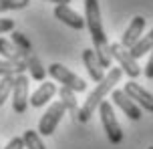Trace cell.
Here are the masks:
<instances>
[{
	"label": "cell",
	"mask_w": 153,
	"mask_h": 149,
	"mask_svg": "<svg viewBox=\"0 0 153 149\" xmlns=\"http://www.w3.org/2000/svg\"><path fill=\"white\" fill-rule=\"evenodd\" d=\"M85 22H87V28L91 32L93 50H95V55L99 59L101 67L107 71V69H111L113 56H111V50H109L107 34L103 30V18H101L99 0H85Z\"/></svg>",
	"instance_id": "obj_1"
},
{
	"label": "cell",
	"mask_w": 153,
	"mask_h": 149,
	"mask_svg": "<svg viewBox=\"0 0 153 149\" xmlns=\"http://www.w3.org/2000/svg\"><path fill=\"white\" fill-rule=\"evenodd\" d=\"M10 30H14V20L12 18H0V34Z\"/></svg>",
	"instance_id": "obj_23"
},
{
	"label": "cell",
	"mask_w": 153,
	"mask_h": 149,
	"mask_svg": "<svg viewBox=\"0 0 153 149\" xmlns=\"http://www.w3.org/2000/svg\"><path fill=\"white\" fill-rule=\"evenodd\" d=\"M30 101L28 95V77L24 75H16L14 77V89H12V109L16 113H24Z\"/></svg>",
	"instance_id": "obj_8"
},
{
	"label": "cell",
	"mask_w": 153,
	"mask_h": 149,
	"mask_svg": "<svg viewBox=\"0 0 153 149\" xmlns=\"http://www.w3.org/2000/svg\"><path fill=\"white\" fill-rule=\"evenodd\" d=\"M145 77L153 79V50H151V56H149V61H147V64H145Z\"/></svg>",
	"instance_id": "obj_25"
},
{
	"label": "cell",
	"mask_w": 153,
	"mask_h": 149,
	"mask_svg": "<svg viewBox=\"0 0 153 149\" xmlns=\"http://www.w3.org/2000/svg\"><path fill=\"white\" fill-rule=\"evenodd\" d=\"M30 4V0H0V12L6 10H22Z\"/></svg>",
	"instance_id": "obj_22"
},
{
	"label": "cell",
	"mask_w": 153,
	"mask_h": 149,
	"mask_svg": "<svg viewBox=\"0 0 153 149\" xmlns=\"http://www.w3.org/2000/svg\"><path fill=\"white\" fill-rule=\"evenodd\" d=\"M121 75H123L121 69H119V67H113V69H109V73L105 75V79H103L101 83H97V87L89 93L87 101L83 103V107H81V111H79V117L76 119H79L81 123H87V121L91 119L93 113L99 109V105L105 101V97H107L109 93H113L115 85L121 81Z\"/></svg>",
	"instance_id": "obj_2"
},
{
	"label": "cell",
	"mask_w": 153,
	"mask_h": 149,
	"mask_svg": "<svg viewBox=\"0 0 153 149\" xmlns=\"http://www.w3.org/2000/svg\"><path fill=\"white\" fill-rule=\"evenodd\" d=\"M83 63H85V69L89 73V77H91L95 83H101V81L105 79V69L101 67L99 59H97V55H95L93 48H85L83 50Z\"/></svg>",
	"instance_id": "obj_12"
},
{
	"label": "cell",
	"mask_w": 153,
	"mask_h": 149,
	"mask_svg": "<svg viewBox=\"0 0 153 149\" xmlns=\"http://www.w3.org/2000/svg\"><path fill=\"white\" fill-rule=\"evenodd\" d=\"M12 89H14V77H2L0 79V107L12 95Z\"/></svg>",
	"instance_id": "obj_21"
},
{
	"label": "cell",
	"mask_w": 153,
	"mask_h": 149,
	"mask_svg": "<svg viewBox=\"0 0 153 149\" xmlns=\"http://www.w3.org/2000/svg\"><path fill=\"white\" fill-rule=\"evenodd\" d=\"M46 2H53V4H56V6H69L71 0H46Z\"/></svg>",
	"instance_id": "obj_26"
},
{
	"label": "cell",
	"mask_w": 153,
	"mask_h": 149,
	"mask_svg": "<svg viewBox=\"0 0 153 149\" xmlns=\"http://www.w3.org/2000/svg\"><path fill=\"white\" fill-rule=\"evenodd\" d=\"M54 93H56V85L54 83H42V85L38 87L36 91L32 93V97H30V105L32 107H42V105H46V103L51 101L54 97Z\"/></svg>",
	"instance_id": "obj_13"
},
{
	"label": "cell",
	"mask_w": 153,
	"mask_h": 149,
	"mask_svg": "<svg viewBox=\"0 0 153 149\" xmlns=\"http://www.w3.org/2000/svg\"><path fill=\"white\" fill-rule=\"evenodd\" d=\"M59 97H61V103L65 105V109L69 111L73 117H79V101H76L75 93L67 89V87H61L59 89Z\"/></svg>",
	"instance_id": "obj_15"
},
{
	"label": "cell",
	"mask_w": 153,
	"mask_h": 149,
	"mask_svg": "<svg viewBox=\"0 0 153 149\" xmlns=\"http://www.w3.org/2000/svg\"><path fill=\"white\" fill-rule=\"evenodd\" d=\"M2 149H24V139L22 137H12V139L8 141V145L2 147Z\"/></svg>",
	"instance_id": "obj_24"
},
{
	"label": "cell",
	"mask_w": 153,
	"mask_h": 149,
	"mask_svg": "<svg viewBox=\"0 0 153 149\" xmlns=\"http://www.w3.org/2000/svg\"><path fill=\"white\" fill-rule=\"evenodd\" d=\"M149 50H153V28H151V32H149V34L141 36V39H139V42L133 48H129V55L137 61V59H141V56L145 55V53H149Z\"/></svg>",
	"instance_id": "obj_17"
},
{
	"label": "cell",
	"mask_w": 153,
	"mask_h": 149,
	"mask_svg": "<svg viewBox=\"0 0 153 149\" xmlns=\"http://www.w3.org/2000/svg\"><path fill=\"white\" fill-rule=\"evenodd\" d=\"M65 113H67V109H65V105H62L61 101L48 105L46 113L40 117V121H38V135H42V137H51V135L54 133L56 125L61 123V119L65 117Z\"/></svg>",
	"instance_id": "obj_6"
},
{
	"label": "cell",
	"mask_w": 153,
	"mask_h": 149,
	"mask_svg": "<svg viewBox=\"0 0 153 149\" xmlns=\"http://www.w3.org/2000/svg\"><path fill=\"white\" fill-rule=\"evenodd\" d=\"M10 40H12V44H14L18 50H22L26 56L32 55V42L26 39V34H22V32H18V30H12V39Z\"/></svg>",
	"instance_id": "obj_19"
},
{
	"label": "cell",
	"mask_w": 153,
	"mask_h": 149,
	"mask_svg": "<svg viewBox=\"0 0 153 149\" xmlns=\"http://www.w3.org/2000/svg\"><path fill=\"white\" fill-rule=\"evenodd\" d=\"M24 64H26V71L30 73V77L34 79V81H45V79H46L45 67L40 64L38 56L34 55V53H32V55H28L26 59H24Z\"/></svg>",
	"instance_id": "obj_16"
},
{
	"label": "cell",
	"mask_w": 153,
	"mask_h": 149,
	"mask_svg": "<svg viewBox=\"0 0 153 149\" xmlns=\"http://www.w3.org/2000/svg\"><path fill=\"white\" fill-rule=\"evenodd\" d=\"M54 18H59L61 22H65L67 26L75 28V30H83L87 22L79 12H75L71 6H54Z\"/></svg>",
	"instance_id": "obj_10"
},
{
	"label": "cell",
	"mask_w": 153,
	"mask_h": 149,
	"mask_svg": "<svg viewBox=\"0 0 153 149\" xmlns=\"http://www.w3.org/2000/svg\"><path fill=\"white\" fill-rule=\"evenodd\" d=\"M99 115H101L103 131L107 133V139L113 145H119L123 141V131H121L119 121H117V115H115V111H113V105L109 101H103L99 105Z\"/></svg>",
	"instance_id": "obj_3"
},
{
	"label": "cell",
	"mask_w": 153,
	"mask_h": 149,
	"mask_svg": "<svg viewBox=\"0 0 153 149\" xmlns=\"http://www.w3.org/2000/svg\"><path fill=\"white\" fill-rule=\"evenodd\" d=\"M0 55L4 56V61H12V63H24V55L22 50H18V48L12 44V40L8 39H0Z\"/></svg>",
	"instance_id": "obj_14"
},
{
	"label": "cell",
	"mask_w": 153,
	"mask_h": 149,
	"mask_svg": "<svg viewBox=\"0 0 153 149\" xmlns=\"http://www.w3.org/2000/svg\"><path fill=\"white\" fill-rule=\"evenodd\" d=\"M123 91H125V95L137 105L139 109H145L149 113H153V95L149 91H145L141 85H137L135 81H129V83H125Z\"/></svg>",
	"instance_id": "obj_7"
},
{
	"label": "cell",
	"mask_w": 153,
	"mask_h": 149,
	"mask_svg": "<svg viewBox=\"0 0 153 149\" xmlns=\"http://www.w3.org/2000/svg\"><path fill=\"white\" fill-rule=\"evenodd\" d=\"M113 103L131 119V121H139V119H141V109H139L137 105H135V103L125 95V91L113 89Z\"/></svg>",
	"instance_id": "obj_11"
},
{
	"label": "cell",
	"mask_w": 153,
	"mask_h": 149,
	"mask_svg": "<svg viewBox=\"0 0 153 149\" xmlns=\"http://www.w3.org/2000/svg\"><path fill=\"white\" fill-rule=\"evenodd\" d=\"M22 139H24V147L26 149H46L42 139H40V135H38V131H34V129L24 131Z\"/></svg>",
	"instance_id": "obj_20"
},
{
	"label": "cell",
	"mask_w": 153,
	"mask_h": 149,
	"mask_svg": "<svg viewBox=\"0 0 153 149\" xmlns=\"http://www.w3.org/2000/svg\"><path fill=\"white\" fill-rule=\"evenodd\" d=\"M24 71H26L24 63L0 61V77H16V75H24Z\"/></svg>",
	"instance_id": "obj_18"
},
{
	"label": "cell",
	"mask_w": 153,
	"mask_h": 149,
	"mask_svg": "<svg viewBox=\"0 0 153 149\" xmlns=\"http://www.w3.org/2000/svg\"><path fill=\"white\" fill-rule=\"evenodd\" d=\"M149 149H153V147H149Z\"/></svg>",
	"instance_id": "obj_27"
},
{
	"label": "cell",
	"mask_w": 153,
	"mask_h": 149,
	"mask_svg": "<svg viewBox=\"0 0 153 149\" xmlns=\"http://www.w3.org/2000/svg\"><path fill=\"white\" fill-rule=\"evenodd\" d=\"M109 50H111V56L119 63V69H121L131 81H135V79L141 75V69H139L137 61L129 55V50L123 47L121 42H113V44H109Z\"/></svg>",
	"instance_id": "obj_5"
},
{
	"label": "cell",
	"mask_w": 153,
	"mask_h": 149,
	"mask_svg": "<svg viewBox=\"0 0 153 149\" xmlns=\"http://www.w3.org/2000/svg\"><path fill=\"white\" fill-rule=\"evenodd\" d=\"M48 75H51L56 83H61L62 87L71 89L73 93H83L85 89H87V83H85L83 79L79 77V75H75L73 71H69V69L61 63L51 64V67H48Z\"/></svg>",
	"instance_id": "obj_4"
},
{
	"label": "cell",
	"mask_w": 153,
	"mask_h": 149,
	"mask_svg": "<svg viewBox=\"0 0 153 149\" xmlns=\"http://www.w3.org/2000/svg\"><path fill=\"white\" fill-rule=\"evenodd\" d=\"M143 28H145V18H143V16H135V18L129 22V26L125 28V32H123L121 44L127 48V50H129V48H133L139 42V39H141Z\"/></svg>",
	"instance_id": "obj_9"
}]
</instances>
